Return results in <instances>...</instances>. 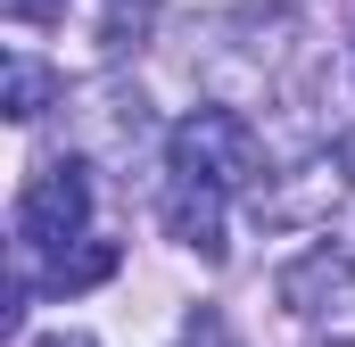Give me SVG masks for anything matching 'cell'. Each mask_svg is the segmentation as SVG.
<instances>
[{
    "label": "cell",
    "mask_w": 355,
    "mask_h": 347,
    "mask_svg": "<svg viewBox=\"0 0 355 347\" xmlns=\"http://www.w3.org/2000/svg\"><path fill=\"white\" fill-rule=\"evenodd\" d=\"M166 166H174V182H198V190L232 198V190H257V182H265V141H257L248 116H232V108H198V116L174 124Z\"/></svg>",
    "instance_id": "6da1fadb"
},
{
    "label": "cell",
    "mask_w": 355,
    "mask_h": 347,
    "mask_svg": "<svg viewBox=\"0 0 355 347\" xmlns=\"http://www.w3.org/2000/svg\"><path fill=\"white\" fill-rule=\"evenodd\" d=\"M91 223V174L75 158H58V166H42L25 182V198H17V240L25 248H42V257H67L75 240H83Z\"/></svg>",
    "instance_id": "7a4b0ae2"
},
{
    "label": "cell",
    "mask_w": 355,
    "mask_h": 347,
    "mask_svg": "<svg viewBox=\"0 0 355 347\" xmlns=\"http://www.w3.org/2000/svg\"><path fill=\"white\" fill-rule=\"evenodd\" d=\"M281 306L289 314H331V306H347V289H355V264H347V248H306V257H289L281 264Z\"/></svg>",
    "instance_id": "3957f363"
},
{
    "label": "cell",
    "mask_w": 355,
    "mask_h": 347,
    "mask_svg": "<svg viewBox=\"0 0 355 347\" xmlns=\"http://www.w3.org/2000/svg\"><path fill=\"white\" fill-rule=\"evenodd\" d=\"M166 232L182 248H198L207 264H223V198L198 182H166Z\"/></svg>",
    "instance_id": "277c9868"
},
{
    "label": "cell",
    "mask_w": 355,
    "mask_h": 347,
    "mask_svg": "<svg viewBox=\"0 0 355 347\" xmlns=\"http://www.w3.org/2000/svg\"><path fill=\"white\" fill-rule=\"evenodd\" d=\"M116 240H75L67 257H50V289H99L107 273H116Z\"/></svg>",
    "instance_id": "5b68a950"
},
{
    "label": "cell",
    "mask_w": 355,
    "mask_h": 347,
    "mask_svg": "<svg viewBox=\"0 0 355 347\" xmlns=\"http://www.w3.org/2000/svg\"><path fill=\"white\" fill-rule=\"evenodd\" d=\"M50 108V67H33V58H8V116L17 124H33Z\"/></svg>",
    "instance_id": "8992f818"
},
{
    "label": "cell",
    "mask_w": 355,
    "mask_h": 347,
    "mask_svg": "<svg viewBox=\"0 0 355 347\" xmlns=\"http://www.w3.org/2000/svg\"><path fill=\"white\" fill-rule=\"evenodd\" d=\"M33 347H99L91 331H50V339H33Z\"/></svg>",
    "instance_id": "52a82bcc"
}]
</instances>
